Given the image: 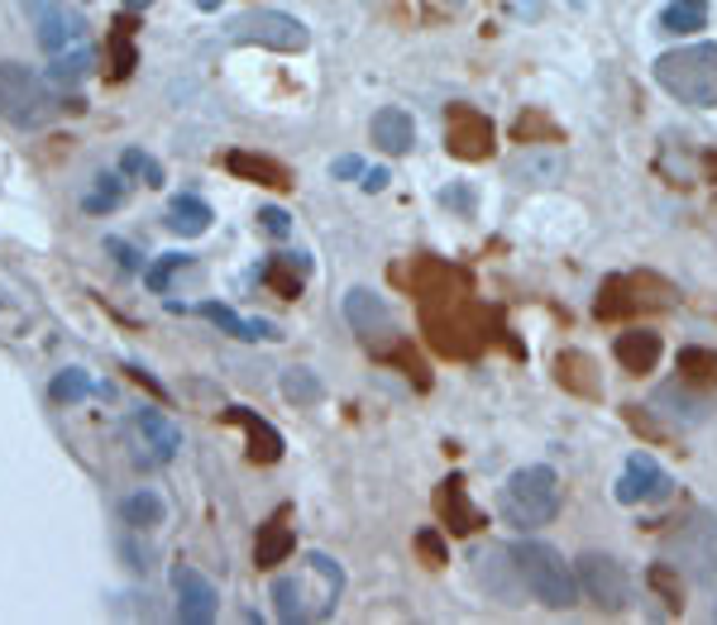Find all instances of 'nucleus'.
<instances>
[{"mask_svg":"<svg viewBox=\"0 0 717 625\" xmlns=\"http://www.w3.org/2000/svg\"><path fill=\"white\" fill-rule=\"evenodd\" d=\"M646 278H608L598 292V315L603 320H617V315H636V311H650V306H669L660 296H641Z\"/></svg>","mask_w":717,"mask_h":625,"instance_id":"obj_17","label":"nucleus"},{"mask_svg":"<svg viewBox=\"0 0 717 625\" xmlns=\"http://www.w3.org/2000/svg\"><path fill=\"white\" fill-rule=\"evenodd\" d=\"M172 592H178V616H182L187 625L216 621V587L206 583L191 564H178V568H172Z\"/></svg>","mask_w":717,"mask_h":625,"instance_id":"obj_12","label":"nucleus"},{"mask_svg":"<svg viewBox=\"0 0 717 625\" xmlns=\"http://www.w3.org/2000/svg\"><path fill=\"white\" fill-rule=\"evenodd\" d=\"M679 373L684 382H717V354H708V349H679Z\"/></svg>","mask_w":717,"mask_h":625,"instance_id":"obj_34","label":"nucleus"},{"mask_svg":"<svg viewBox=\"0 0 717 625\" xmlns=\"http://www.w3.org/2000/svg\"><path fill=\"white\" fill-rule=\"evenodd\" d=\"M650 583H656L665 597H669V606H679V587H675V578H669V568H650Z\"/></svg>","mask_w":717,"mask_h":625,"instance_id":"obj_46","label":"nucleus"},{"mask_svg":"<svg viewBox=\"0 0 717 625\" xmlns=\"http://www.w3.org/2000/svg\"><path fill=\"white\" fill-rule=\"evenodd\" d=\"M656 82L675 95L679 105L713 110L717 105V43H689L675 48L656 62Z\"/></svg>","mask_w":717,"mask_h":625,"instance_id":"obj_1","label":"nucleus"},{"mask_svg":"<svg viewBox=\"0 0 717 625\" xmlns=\"http://www.w3.org/2000/svg\"><path fill=\"white\" fill-rule=\"evenodd\" d=\"M120 196H125L120 178H110V172H101V178H96V191L87 196V211H110V205H120Z\"/></svg>","mask_w":717,"mask_h":625,"instance_id":"obj_39","label":"nucleus"},{"mask_svg":"<svg viewBox=\"0 0 717 625\" xmlns=\"http://www.w3.org/2000/svg\"><path fill=\"white\" fill-rule=\"evenodd\" d=\"M178 268H187V253H163V259H158L149 272H143V282H149L153 292H168V278H172Z\"/></svg>","mask_w":717,"mask_h":625,"instance_id":"obj_40","label":"nucleus"},{"mask_svg":"<svg viewBox=\"0 0 717 625\" xmlns=\"http://www.w3.org/2000/svg\"><path fill=\"white\" fill-rule=\"evenodd\" d=\"M307 278H311V259H307V253H278V259L263 268V282L273 286L282 301H297L301 286H307Z\"/></svg>","mask_w":717,"mask_h":625,"instance_id":"obj_20","label":"nucleus"},{"mask_svg":"<svg viewBox=\"0 0 717 625\" xmlns=\"http://www.w3.org/2000/svg\"><path fill=\"white\" fill-rule=\"evenodd\" d=\"M374 143L382 153H411V143H417V124H411L407 110H397V105H382L378 115H374Z\"/></svg>","mask_w":717,"mask_h":625,"instance_id":"obj_18","label":"nucleus"},{"mask_svg":"<svg viewBox=\"0 0 717 625\" xmlns=\"http://www.w3.org/2000/svg\"><path fill=\"white\" fill-rule=\"evenodd\" d=\"M708 24V0H669L660 14L665 34H694V29Z\"/></svg>","mask_w":717,"mask_h":625,"instance_id":"obj_30","label":"nucleus"},{"mask_svg":"<svg viewBox=\"0 0 717 625\" xmlns=\"http://www.w3.org/2000/svg\"><path fill=\"white\" fill-rule=\"evenodd\" d=\"M120 516H125V525H135V531H153V525H163L168 506H163V496H158L153 487H143L135 496H125Z\"/></svg>","mask_w":717,"mask_h":625,"instance_id":"obj_28","label":"nucleus"},{"mask_svg":"<svg viewBox=\"0 0 717 625\" xmlns=\"http://www.w3.org/2000/svg\"><path fill=\"white\" fill-rule=\"evenodd\" d=\"M220 421H230V425H239V430L249 435V458H253V463H278V458H282V435L263 421L259 411H249V406H226V411H220Z\"/></svg>","mask_w":717,"mask_h":625,"instance_id":"obj_16","label":"nucleus"},{"mask_svg":"<svg viewBox=\"0 0 717 625\" xmlns=\"http://www.w3.org/2000/svg\"><path fill=\"white\" fill-rule=\"evenodd\" d=\"M259 224H263V234H273V239H287V234H292V220H287V211H278V205H263V211H259Z\"/></svg>","mask_w":717,"mask_h":625,"instance_id":"obj_41","label":"nucleus"},{"mask_svg":"<svg viewBox=\"0 0 717 625\" xmlns=\"http://www.w3.org/2000/svg\"><path fill=\"white\" fill-rule=\"evenodd\" d=\"M345 320L355 325V334L374 349L378 359H388L392 349L402 344V340H397V320H392V311H388V301L374 296L369 286H355V292L345 296Z\"/></svg>","mask_w":717,"mask_h":625,"instance_id":"obj_8","label":"nucleus"},{"mask_svg":"<svg viewBox=\"0 0 717 625\" xmlns=\"http://www.w3.org/2000/svg\"><path fill=\"white\" fill-rule=\"evenodd\" d=\"M507 10H512L517 20H540V14H546V0H507Z\"/></svg>","mask_w":717,"mask_h":625,"instance_id":"obj_44","label":"nucleus"},{"mask_svg":"<svg viewBox=\"0 0 717 625\" xmlns=\"http://www.w3.org/2000/svg\"><path fill=\"white\" fill-rule=\"evenodd\" d=\"M574 573H579V592H588L603 612H621L631 602V578L613 554H584Z\"/></svg>","mask_w":717,"mask_h":625,"instance_id":"obj_9","label":"nucleus"},{"mask_svg":"<svg viewBox=\"0 0 717 625\" xmlns=\"http://www.w3.org/2000/svg\"><path fill=\"white\" fill-rule=\"evenodd\" d=\"M29 14H34V24H39V43L48 48V53H62V48H72V43H87L82 34V20L68 10H58V6H48V0H29Z\"/></svg>","mask_w":717,"mask_h":625,"instance_id":"obj_15","label":"nucleus"},{"mask_svg":"<svg viewBox=\"0 0 717 625\" xmlns=\"http://www.w3.org/2000/svg\"><path fill=\"white\" fill-rule=\"evenodd\" d=\"M555 377H560V387L579 392V396H603V377L588 354H579V349H569V354L555 359Z\"/></svg>","mask_w":717,"mask_h":625,"instance_id":"obj_22","label":"nucleus"},{"mask_svg":"<svg viewBox=\"0 0 717 625\" xmlns=\"http://www.w3.org/2000/svg\"><path fill=\"white\" fill-rule=\"evenodd\" d=\"M106 249H110V253H116V259H120V268L139 272V253H135L130 244H125V239H106Z\"/></svg>","mask_w":717,"mask_h":625,"instance_id":"obj_45","label":"nucleus"},{"mask_svg":"<svg viewBox=\"0 0 717 625\" xmlns=\"http://www.w3.org/2000/svg\"><path fill=\"white\" fill-rule=\"evenodd\" d=\"M168 230H178L187 239H197L211 230V205H206L201 196H172L168 205Z\"/></svg>","mask_w":717,"mask_h":625,"instance_id":"obj_26","label":"nucleus"},{"mask_svg":"<svg viewBox=\"0 0 717 625\" xmlns=\"http://www.w3.org/2000/svg\"><path fill=\"white\" fill-rule=\"evenodd\" d=\"M130 29H135V20H130V14H120V20H116V34H110V58H116V77H130V68H135Z\"/></svg>","mask_w":717,"mask_h":625,"instance_id":"obj_36","label":"nucleus"},{"mask_svg":"<svg viewBox=\"0 0 717 625\" xmlns=\"http://www.w3.org/2000/svg\"><path fill=\"white\" fill-rule=\"evenodd\" d=\"M197 6H201V10H220V0H197Z\"/></svg>","mask_w":717,"mask_h":625,"instance_id":"obj_50","label":"nucleus"},{"mask_svg":"<svg viewBox=\"0 0 717 625\" xmlns=\"http://www.w3.org/2000/svg\"><path fill=\"white\" fill-rule=\"evenodd\" d=\"M226 168L235 172V178H245V182H259V187H273V191H287L292 187V178H287V168L273 163V158H263V153H245V149H235L226 158Z\"/></svg>","mask_w":717,"mask_h":625,"instance_id":"obj_21","label":"nucleus"},{"mask_svg":"<svg viewBox=\"0 0 717 625\" xmlns=\"http://www.w3.org/2000/svg\"><path fill=\"white\" fill-rule=\"evenodd\" d=\"M388 182H392V172H388V168H369V172H364V191H382Z\"/></svg>","mask_w":717,"mask_h":625,"instance_id":"obj_47","label":"nucleus"},{"mask_svg":"<svg viewBox=\"0 0 717 625\" xmlns=\"http://www.w3.org/2000/svg\"><path fill=\"white\" fill-rule=\"evenodd\" d=\"M656 411L665 415L669 425H679V430H694V425H704V421H708L713 402H708L704 392H694L689 382H665V387L656 392Z\"/></svg>","mask_w":717,"mask_h":625,"instance_id":"obj_13","label":"nucleus"},{"mask_svg":"<svg viewBox=\"0 0 717 625\" xmlns=\"http://www.w3.org/2000/svg\"><path fill=\"white\" fill-rule=\"evenodd\" d=\"M512 558H517V573H521V587L531 592L540 606L550 612H565V606L579 602V573H574L550 544L540 540H521L512 544Z\"/></svg>","mask_w":717,"mask_h":625,"instance_id":"obj_2","label":"nucleus"},{"mask_svg":"<svg viewBox=\"0 0 717 625\" xmlns=\"http://www.w3.org/2000/svg\"><path fill=\"white\" fill-rule=\"evenodd\" d=\"M421 325L430 334V344H436L440 354H455V359H469V354H478V344H484L478 325L459 306H450V296H440V301L430 296L421 306Z\"/></svg>","mask_w":717,"mask_h":625,"instance_id":"obj_7","label":"nucleus"},{"mask_svg":"<svg viewBox=\"0 0 717 625\" xmlns=\"http://www.w3.org/2000/svg\"><path fill=\"white\" fill-rule=\"evenodd\" d=\"M125 373H130V377L139 382V387H149V392L158 396V402H163V396H168V392H163V382H158V377L149 373V367H139V363H125Z\"/></svg>","mask_w":717,"mask_h":625,"instance_id":"obj_43","label":"nucleus"},{"mask_svg":"<svg viewBox=\"0 0 717 625\" xmlns=\"http://www.w3.org/2000/svg\"><path fill=\"white\" fill-rule=\"evenodd\" d=\"M53 91L39 72L20 68V62H0V120L20 124V130H39L53 120Z\"/></svg>","mask_w":717,"mask_h":625,"instance_id":"obj_5","label":"nucleus"},{"mask_svg":"<svg viewBox=\"0 0 717 625\" xmlns=\"http://www.w3.org/2000/svg\"><path fill=\"white\" fill-rule=\"evenodd\" d=\"M417 544H421V554H426L436 568H440V564H450V554H445V544H440V535H436V531H421V535H417Z\"/></svg>","mask_w":717,"mask_h":625,"instance_id":"obj_42","label":"nucleus"},{"mask_svg":"<svg viewBox=\"0 0 717 625\" xmlns=\"http://www.w3.org/2000/svg\"><path fill=\"white\" fill-rule=\"evenodd\" d=\"M292 550H297V535L287 531L282 521H268V525H259V540H253V564L278 568V564H287V554Z\"/></svg>","mask_w":717,"mask_h":625,"instance_id":"obj_25","label":"nucleus"},{"mask_svg":"<svg viewBox=\"0 0 717 625\" xmlns=\"http://www.w3.org/2000/svg\"><path fill=\"white\" fill-rule=\"evenodd\" d=\"M436 511H440V521H445V531L450 535H474L478 525H484V516L469 506V487H465V473H450L440 483L436 492Z\"/></svg>","mask_w":717,"mask_h":625,"instance_id":"obj_14","label":"nucleus"},{"mask_svg":"<svg viewBox=\"0 0 717 625\" xmlns=\"http://www.w3.org/2000/svg\"><path fill=\"white\" fill-rule=\"evenodd\" d=\"M445 149L455 158H465V163L488 158L492 153V120L474 105H450V115H445Z\"/></svg>","mask_w":717,"mask_h":625,"instance_id":"obj_10","label":"nucleus"},{"mask_svg":"<svg viewBox=\"0 0 717 625\" xmlns=\"http://www.w3.org/2000/svg\"><path fill=\"white\" fill-rule=\"evenodd\" d=\"M613 354L627 373H650V367L660 363V334L656 330H627V334H617Z\"/></svg>","mask_w":717,"mask_h":625,"instance_id":"obj_19","label":"nucleus"},{"mask_svg":"<svg viewBox=\"0 0 717 625\" xmlns=\"http://www.w3.org/2000/svg\"><path fill=\"white\" fill-rule=\"evenodd\" d=\"M125 6H135V10H143V6H153V0H125Z\"/></svg>","mask_w":717,"mask_h":625,"instance_id":"obj_51","label":"nucleus"},{"mask_svg":"<svg viewBox=\"0 0 717 625\" xmlns=\"http://www.w3.org/2000/svg\"><path fill=\"white\" fill-rule=\"evenodd\" d=\"M273 602H278V621H287V625L321 616V612H316V606L307 602V583H301V578H278V583H273Z\"/></svg>","mask_w":717,"mask_h":625,"instance_id":"obj_27","label":"nucleus"},{"mask_svg":"<svg viewBox=\"0 0 717 625\" xmlns=\"http://www.w3.org/2000/svg\"><path fill=\"white\" fill-rule=\"evenodd\" d=\"M91 62H96V53L87 43H72V48H62V53H53V82H82V77L91 72Z\"/></svg>","mask_w":717,"mask_h":625,"instance_id":"obj_32","label":"nucleus"},{"mask_svg":"<svg viewBox=\"0 0 717 625\" xmlns=\"http://www.w3.org/2000/svg\"><path fill=\"white\" fill-rule=\"evenodd\" d=\"M120 172H130V178H139L143 187H163V163L149 158L143 149H125L120 153Z\"/></svg>","mask_w":717,"mask_h":625,"instance_id":"obj_33","label":"nucleus"},{"mask_svg":"<svg viewBox=\"0 0 717 625\" xmlns=\"http://www.w3.org/2000/svg\"><path fill=\"white\" fill-rule=\"evenodd\" d=\"M512 139L517 143H536V139H546V143H560V130L546 120V115H521L517 124H512Z\"/></svg>","mask_w":717,"mask_h":625,"instance_id":"obj_38","label":"nucleus"},{"mask_svg":"<svg viewBox=\"0 0 717 625\" xmlns=\"http://www.w3.org/2000/svg\"><path fill=\"white\" fill-rule=\"evenodd\" d=\"M669 473L660 468L650 454H631L627 458V468H621L617 477V502L621 506H650V502H665L669 496Z\"/></svg>","mask_w":717,"mask_h":625,"instance_id":"obj_11","label":"nucleus"},{"mask_svg":"<svg viewBox=\"0 0 717 625\" xmlns=\"http://www.w3.org/2000/svg\"><path fill=\"white\" fill-rule=\"evenodd\" d=\"M135 425H139V435H143V444L153 448V458H172L182 448V430L168 421L163 411H149L143 406L139 415H135Z\"/></svg>","mask_w":717,"mask_h":625,"instance_id":"obj_23","label":"nucleus"},{"mask_svg":"<svg viewBox=\"0 0 717 625\" xmlns=\"http://www.w3.org/2000/svg\"><path fill=\"white\" fill-rule=\"evenodd\" d=\"M321 377H316L311 373V367H287V373H282V396H287V402H297V406H316V402H321Z\"/></svg>","mask_w":717,"mask_h":625,"instance_id":"obj_31","label":"nucleus"},{"mask_svg":"<svg viewBox=\"0 0 717 625\" xmlns=\"http://www.w3.org/2000/svg\"><path fill=\"white\" fill-rule=\"evenodd\" d=\"M502 516L521 525V531H536V525H550L560 516V477L546 463H536V468H517L507 477L502 487Z\"/></svg>","mask_w":717,"mask_h":625,"instance_id":"obj_4","label":"nucleus"},{"mask_svg":"<svg viewBox=\"0 0 717 625\" xmlns=\"http://www.w3.org/2000/svg\"><path fill=\"white\" fill-rule=\"evenodd\" d=\"M364 163L359 158H335V178H359Z\"/></svg>","mask_w":717,"mask_h":625,"instance_id":"obj_48","label":"nucleus"},{"mask_svg":"<svg viewBox=\"0 0 717 625\" xmlns=\"http://www.w3.org/2000/svg\"><path fill=\"white\" fill-rule=\"evenodd\" d=\"M87 392H91V377L82 373V367H62V373L53 377V402H82Z\"/></svg>","mask_w":717,"mask_h":625,"instance_id":"obj_37","label":"nucleus"},{"mask_svg":"<svg viewBox=\"0 0 717 625\" xmlns=\"http://www.w3.org/2000/svg\"><path fill=\"white\" fill-rule=\"evenodd\" d=\"M226 34L235 43H259V48H278V53H301V48L311 43L307 24L282 10H249V14H239V20H230Z\"/></svg>","mask_w":717,"mask_h":625,"instance_id":"obj_6","label":"nucleus"},{"mask_svg":"<svg viewBox=\"0 0 717 625\" xmlns=\"http://www.w3.org/2000/svg\"><path fill=\"white\" fill-rule=\"evenodd\" d=\"M665 558L698 587L717 583V521L708 511H689L684 521H675V531L665 535Z\"/></svg>","mask_w":717,"mask_h":625,"instance_id":"obj_3","label":"nucleus"},{"mask_svg":"<svg viewBox=\"0 0 717 625\" xmlns=\"http://www.w3.org/2000/svg\"><path fill=\"white\" fill-rule=\"evenodd\" d=\"M565 172V158H540V153H526L512 163V178H531V182H555Z\"/></svg>","mask_w":717,"mask_h":625,"instance_id":"obj_35","label":"nucleus"},{"mask_svg":"<svg viewBox=\"0 0 717 625\" xmlns=\"http://www.w3.org/2000/svg\"><path fill=\"white\" fill-rule=\"evenodd\" d=\"M211 325H220L226 334H235V340H278V325H268V320H245L235 315L230 306H220V301H206V306H197Z\"/></svg>","mask_w":717,"mask_h":625,"instance_id":"obj_24","label":"nucleus"},{"mask_svg":"<svg viewBox=\"0 0 717 625\" xmlns=\"http://www.w3.org/2000/svg\"><path fill=\"white\" fill-rule=\"evenodd\" d=\"M474 564H478V578L498 592V597H512V583H507V573H517L512 550H484ZM517 578H521V573H517Z\"/></svg>","mask_w":717,"mask_h":625,"instance_id":"obj_29","label":"nucleus"},{"mask_svg":"<svg viewBox=\"0 0 717 625\" xmlns=\"http://www.w3.org/2000/svg\"><path fill=\"white\" fill-rule=\"evenodd\" d=\"M445 205H459V211H469V191H445Z\"/></svg>","mask_w":717,"mask_h":625,"instance_id":"obj_49","label":"nucleus"}]
</instances>
